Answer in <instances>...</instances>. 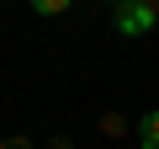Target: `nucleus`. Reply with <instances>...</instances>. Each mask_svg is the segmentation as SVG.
<instances>
[{"label":"nucleus","instance_id":"f257e3e1","mask_svg":"<svg viewBox=\"0 0 159 149\" xmlns=\"http://www.w3.org/2000/svg\"><path fill=\"white\" fill-rule=\"evenodd\" d=\"M159 27V11H154V0H122L117 6V32L122 37H143Z\"/></svg>","mask_w":159,"mask_h":149},{"label":"nucleus","instance_id":"f03ea898","mask_svg":"<svg viewBox=\"0 0 159 149\" xmlns=\"http://www.w3.org/2000/svg\"><path fill=\"white\" fill-rule=\"evenodd\" d=\"M138 138H143V149H159V112L138 117Z\"/></svg>","mask_w":159,"mask_h":149},{"label":"nucleus","instance_id":"7ed1b4c3","mask_svg":"<svg viewBox=\"0 0 159 149\" xmlns=\"http://www.w3.org/2000/svg\"><path fill=\"white\" fill-rule=\"evenodd\" d=\"M74 6V0H32V11H43V16H64Z\"/></svg>","mask_w":159,"mask_h":149},{"label":"nucleus","instance_id":"20e7f679","mask_svg":"<svg viewBox=\"0 0 159 149\" xmlns=\"http://www.w3.org/2000/svg\"><path fill=\"white\" fill-rule=\"evenodd\" d=\"M0 149H32V138H6Z\"/></svg>","mask_w":159,"mask_h":149},{"label":"nucleus","instance_id":"39448f33","mask_svg":"<svg viewBox=\"0 0 159 149\" xmlns=\"http://www.w3.org/2000/svg\"><path fill=\"white\" fill-rule=\"evenodd\" d=\"M48 149H74V144H69V138H53V144H48Z\"/></svg>","mask_w":159,"mask_h":149},{"label":"nucleus","instance_id":"423d86ee","mask_svg":"<svg viewBox=\"0 0 159 149\" xmlns=\"http://www.w3.org/2000/svg\"><path fill=\"white\" fill-rule=\"evenodd\" d=\"M154 11H159V0H154Z\"/></svg>","mask_w":159,"mask_h":149}]
</instances>
